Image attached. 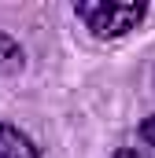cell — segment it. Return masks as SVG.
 <instances>
[{"mask_svg":"<svg viewBox=\"0 0 155 158\" xmlns=\"http://www.w3.org/2000/svg\"><path fill=\"white\" fill-rule=\"evenodd\" d=\"M144 4H115V0H78L74 15L85 22V30L96 40H118L129 30L140 26L144 19Z\"/></svg>","mask_w":155,"mask_h":158,"instance_id":"6da1fadb","label":"cell"},{"mask_svg":"<svg viewBox=\"0 0 155 158\" xmlns=\"http://www.w3.org/2000/svg\"><path fill=\"white\" fill-rule=\"evenodd\" d=\"M0 158H37V147L30 143L26 132H19L15 125L0 121Z\"/></svg>","mask_w":155,"mask_h":158,"instance_id":"7a4b0ae2","label":"cell"},{"mask_svg":"<svg viewBox=\"0 0 155 158\" xmlns=\"http://www.w3.org/2000/svg\"><path fill=\"white\" fill-rule=\"evenodd\" d=\"M22 66H26V55H22L19 40L0 30V77H15Z\"/></svg>","mask_w":155,"mask_h":158,"instance_id":"3957f363","label":"cell"},{"mask_svg":"<svg viewBox=\"0 0 155 158\" xmlns=\"http://www.w3.org/2000/svg\"><path fill=\"white\" fill-rule=\"evenodd\" d=\"M140 140H144L148 147H155V114L144 118V125H140Z\"/></svg>","mask_w":155,"mask_h":158,"instance_id":"277c9868","label":"cell"},{"mask_svg":"<svg viewBox=\"0 0 155 158\" xmlns=\"http://www.w3.org/2000/svg\"><path fill=\"white\" fill-rule=\"evenodd\" d=\"M115 158H148L144 151H137V147H126V151H118Z\"/></svg>","mask_w":155,"mask_h":158,"instance_id":"5b68a950","label":"cell"}]
</instances>
